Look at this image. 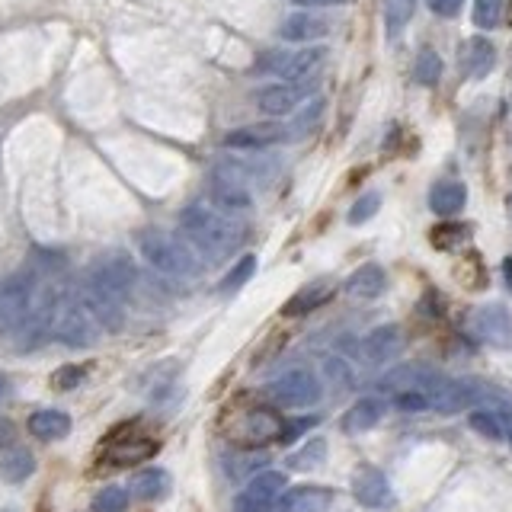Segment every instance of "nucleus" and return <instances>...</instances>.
<instances>
[{
	"label": "nucleus",
	"mask_w": 512,
	"mask_h": 512,
	"mask_svg": "<svg viewBox=\"0 0 512 512\" xmlns=\"http://www.w3.org/2000/svg\"><path fill=\"white\" fill-rule=\"evenodd\" d=\"M420 391L429 397V407L439 410V413H461L474 407L480 400V384L471 378H445L436 372H426L420 381Z\"/></svg>",
	"instance_id": "6"
},
{
	"label": "nucleus",
	"mask_w": 512,
	"mask_h": 512,
	"mask_svg": "<svg viewBox=\"0 0 512 512\" xmlns=\"http://www.w3.org/2000/svg\"><path fill=\"white\" fill-rule=\"evenodd\" d=\"M135 244H138V253L144 256V263H148L151 269H157L160 276H167V279L189 282V279H196L202 272L196 250H192L183 237H173V234L160 231V228H144V231H138Z\"/></svg>",
	"instance_id": "3"
},
{
	"label": "nucleus",
	"mask_w": 512,
	"mask_h": 512,
	"mask_svg": "<svg viewBox=\"0 0 512 512\" xmlns=\"http://www.w3.org/2000/svg\"><path fill=\"white\" fill-rule=\"evenodd\" d=\"M7 442H13V423L0 416V448H7Z\"/></svg>",
	"instance_id": "42"
},
{
	"label": "nucleus",
	"mask_w": 512,
	"mask_h": 512,
	"mask_svg": "<svg viewBox=\"0 0 512 512\" xmlns=\"http://www.w3.org/2000/svg\"><path fill=\"white\" fill-rule=\"evenodd\" d=\"M208 199H212V205L218 208V212H224V215L247 212V208L253 205L250 186H247V180L234 167H224V170L212 173V180H208Z\"/></svg>",
	"instance_id": "13"
},
{
	"label": "nucleus",
	"mask_w": 512,
	"mask_h": 512,
	"mask_svg": "<svg viewBox=\"0 0 512 512\" xmlns=\"http://www.w3.org/2000/svg\"><path fill=\"white\" fill-rule=\"evenodd\" d=\"M468 426L477 432V436H484L487 442H503V423H500V416H493L487 410H474L468 416Z\"/></svg>",
	"instance_id": "34"
},
{
	"label": "nucleus",
	"mask_w": 512,
	"mask_h": 512,
	"mask_svg": "<svg viewBox=\"0 0 512 512\" xmlns=\"http://www.w3.org/2000/svg\"><path fill=\"white\" fill-rule=\"evenodd\" d=\"M330 295H333V285L330 282H311V285L298 288V292L285 301L282 314L285 317H304V314H311L317 308H324V304L330 301Z\"/></svg>",
	"instance_id": "24"
},
{
	"label": "nucleus",
	"mask_w": 512,
	"mask_h": 512,
	"mask_svg": "<svg viewBox=\"0 0 512 512\" xmlns=\"http://www.w3.org/2000/svg\"><path fill=\"white\" fill-rule=\"evenodd\" d=\"M10 391V381H7V375H0V397H4Z\"/></svg>",
	"instance_id": "44"
},
{
	"label": "nucleus",
	"mask_w": 512,
	"mask_h": 512,
	"mask_svg": "<svg viewBox=\"0 0 512 512\" xmlns=\"http://www.w3.org/2000/svg\"><path fill=\"white\" fill-rule=\"evenodd\" d=\"M503 269H506V279H509V288H512V260H506Z\"/></svg>",
	"instance_id": "45"
},
{
	"label": "nucleus",
	"mask_w": 512,
	"mask_h": 512,
	"mask_svg": "<svg viewBox=\"0 0 512 512\" xmlns=\"http://www.w3.org/2000/svg\"><path fill=\"white\" fill-rule=\"evenodd\" d=\"M55 340L64 346H90L100 336L96 317L84 308V301H64L55 314Z\"/></svg>",
	"instance_id": "10"
},
{
	"label": "nucleus",
	"mask_w": 512,
	"mask_h": 512,
	"mask_svg": "<svg viewBox=\"0 0 512 512\" xmlns=\"http://www.w3.org/2000/svg\"><path fill=\"white\" fill-rule=\"evenodd\" d=\"M170 493V474L164 468H144L132 477V496L135 500H160V496Z\"/></svg>",
	"instance_id": "26"
},
{
	"label": "nucleus",
	"mask_w": 512,
	"mask_h": 512,
	"mask_svg": "<svg viewBox=\"0 0 512 512\" xmlns=\"http://www.w3.org/2000/svg\"><path fill=\"white\" fill-rule=\"evenodd\" d=\"M384 413H388V404H384V397H359L356 404H352L343 413V432H352V436H359V432L375 429L384 420Z\"/></svg>",
	"instance_id": "20"
},
{
	"label": "nucleus",
	"mask_w": 512,
	"mask_h": 512,
	"mask_svg": "<svg viewBox=\"0 0 512 512\" xmlns=\"http://www.w3.org/2000/svg\"><path fill=\"white\" fill-rule=\"evenodd\" d=\"M36 292H39V276L32 266L16 269L13 276L0 282V333L16 336L23 330Z\"/></svg>",
	"instance_id": "4"
},
{
	"label": "nucleus",
	"mask_w": 512,
	"mask_h": 512,
	"mask_svg": "<svg viewBox=\"0 0 512 512\" xmlns=\"http://www.w3.org/2000/svg\"><path fill=\"white\" fill-rule=\"evenodd\" d=\"M471 237V228L468 224H461V221H442L432 228V247L436 250H452L458 244H464V240Z\"/></svg>",
	"instance_id": "30"
},
{
	"label": "nucleus",
	"mask_w": 512,
	"mask_h": 512,
	"mask_svg": "<svg viewBox=\"0 0 512 512\" xmlns=\"http://www.w3.org/2000/svg\"><path fill=\"white\" fill-rule=\"evenodd\" d=\"M394 407L400 413H423V410H429V397L420 388H416V391H397L394 394Z\"/></svg>",
	"instance_id": "37"
},
{
	"label": "nucleus",
	"mask_w": 512,
	"mask_h": 512,
	"mask_svg": "<svg viewBox=\"0 0 512 512\" xmlns=\"http://www.w3.org/2000/svg\"><path fill=\"white\" fill-rule=\"evenodd\" d=\"M493 64H496V48L490 39L484 36H474L461 45V68L468 77H487L493 71Z\"/></svg>",
	"instance_id": "23"
},
{
	"label": "nucleus",
	"mask_w": 512,
	"mask_h": 512,
	"mask_svg": "<svg viewBox=\"0 0 512 512\" xmlns=\"http://www.w3.org/2000/svg\"><path fill=\"white\" fill-rule=\"evenodd\" d=\"M228 436L240 448H260L282 436V420L272 407H250L228 426Z\"/></svg>",
	"instance_id": "8"
},
{
	"label": "nucleus",
	"mask_w": 512,
	"mask_h": 512,
	"mask_svg": "<svg viewBox=\"0 0 512 512\" xmlns=\"http://www.w3.org/2000/svg\"><path fill=\"white\" fill-rule=\"evenodd\" d=\"M253 272H256V256H253V253L240 256V260L231 266L228 276H224V279L218 282V292H221V295H231V292H237V288H244V285L253 279Z\"/></svg>",
	"instance_id": "29"
},
{
	"label": "nucleus",
	"mask_w": 512,
	"mask_h": 512,
	"mask_svg": "<svg viewBox=\"0 0 512 512\" xmlns=\"http://www.w3.org/2000/svg\"><path fill=\"white\" fill-rule=\"evenodd\" d=\"M327 32H330L327 20H320V16L304 13V10L288 13L282 20V26H279V36L285 42H292V45H314V42L324 39Z\"/></svg>",
	"instance_id": "18"
},
{
	"label": "nucleus",
	"mask_w": 512,
	"mask_h": 512,
	"mask_svg": "<svg viewBox=\"0 0 512 512\" xmlns=\"http://www.w3.org/2000/svg\"><path fill=\"white\" fill-rule=\"evenodd\" d=\"M32 471H36V458L26 448H10L7 455H0V477L7 484H23Z\"/></svg>",
	"instance_id": "27"
},
{
	"label": "nucleus",
	"mask_w": 512,
	"mask_h": 512,
	"mask_svg": "<svg viewBox=\"0 0 512 512\" xmlns=\"http://www.w3.org/2000/svg\"><path fill=\"white\" fill-rule=\"evenodd\" d=\"M333 500H336V493L330 487L301 484V487H292L279 496L276 512H330Z\"/></svg>",
	"instance_id": "16"
},
{
	"label": "nucleus",
	"mask_w": 512,
	"mask_h": 512,
	"mask_svg": "<svg viewBox=\"0 0 512 512\" xmlns=\"http://www.w3.org/2000/svg\"><path fill=\"white\" fill-rule=\"evenodd\" d=\"M352 496H356V503L365 509H391L394 503L391 480L384 477V471L375 468V464H362L356 471V477H352Z\"/></svg>",
	"instance_id": "14"
},
{
	"label": "nucleus",
	"mask_w": 512,
	"mask_h": 512,
	"mask_svg": "<svg viewBox=\"0 0 512 512\" xmlns=\"http://www.w3.org/2000/svg\"><path fill=\"white\" fill-rule=\"evenodd\" d=\"M288 487V477L282 471H260L253 474V480L237 493L234 512H272L279 503V496Z\"/></svg>",
	"instance_id": "12"
},
{
	"label": "nucleus",
	"mask_w": 512,
	"mask_h": 512,
	"mask_svg": "<svg viewBox=\"0 0 512 512\" xmlns=\"http://www.w3.org/2000/svg\"><path fill=\"white\" fill-rule=\"evenodd\" d=\"M180 234L186 244L202 253L205 260H228V256L237 250L240 244V228L237 224L218 212V208H208V205H186L180 212Z\"/></svg>",
	"instance_id": "2"
},
{
	"label": "nucleus",
	"mask_w": 512,
	"mask_h": 512,
	"mask_svg": "<svg viewBox=\"0 0 512 512\" xmlns=\"http://www.w3.org/2000/svg\"><path fill=\"white\" fill-rule=\"evenodd\" d=\"M157 452V442L154 439H141V436H132V439H112L109 452L103 455L106 464L112 468H132V464H141L148 461L151 455Z\"/></svg>",
	"instance_id": "21"
},
{
	"label": "nucleus",
	"mask_w": 512,
	"mask_h": 512,
	"mask_svg": "<svg viewBox=\"0 0 512 512\" xmlns=\"http://www.w3.org/2000/svg\"><path fill=\"white\" fill-rule=\"evenodd\" d=\"M384 288H388V272L378 263H362L352 276L343 282V292L356 301H372V298H381Z\"/></svg>",
	"instance_id": "19"
},
{
	"label": "nucleus",
	"mask_w": 512,
	"mask_h": 512,
	"mask_svg": "<svg viewBox=\"0 0 512 512\" xmlns=\"http://www.w3.org/2000/svg\"><path fill=\"white\" fill-rule=\"evenodd\" d=\"M413 13H416V0H384V26H388L391 39L410 23Z\"/></svg>",
	"instance_id": "32"
},
{
	"label": "nucleus",
	"mask_w": 512,
	"mask_h": 512,
	"mask_svg": "<svg viewBox=\"0 0 512 512\" xmlns=\"http://www.w3.org/2000/svg\"><path fill=\"white\" fill-rule=\"evenodd\" d=\"M292 138V128L279 125V122H256V125H244L234 128V132L224 135V144L234 151H266L272 144H282Z\"/></svg>",
	"instance_id": "15"
},
{
	"label": "nucleus",
	"mask_w": 512,
	"mask_h": 512,
	"mask_svg": "<svg viewBox=\"0 0 512 512\" xmlns=\"http://www.w3.org/2000/svg\"><path fill=\"white\" fill-rule=\"evenodd\" d=\"M314 84L311 80H295V84H266L256 90V109L263 112V116H272V119H282V116H292V112H298L304 103L314 96Z\"/></svg>",
	"instance_id": "9"
},
{
	"label": "nucleus",
	"mask_w": 512,
	"mask_h": 512,
	"mask_svg": "<svg viewBox=\"0 0 512 512\" xmlns=\"http://www.w3.org/2000/svg\"><path fill=\"white\" fill-rule=\"evenodd\" d=\"M442 77V58L432 52V48H423L420 58L413 64V80L420 87H436Z\"/></svg>",
	"instance_id": "31"
},
{
	"label": "nucleus",
	"mask_w": 512,
	"mask_h": 512,
	"mask_svg": "<svg viewBox=\"0 0 512 512\" xmlns=\"http://www.w3.org/2000/svg\"><path fill=\"white\" fill-rule=\"evenodd\" d=\"M362 359L372 362V365H384L400 356V349H404V333H400L397 324H381L375 327L372 333L362 340Z\"/></svg>",
	"instance_id": "17"
},
{
	"label": "nucleus",
	"mask_w": 512,
	"mask_h": 512,
	"mask_svg": "<svg viewBox=\"0 0 512 512\" xmlns=\"http://www.w3.org/2000/svg\"><path fill=\"white\" fill-rule=\"evenodd\" d=\"M266 397L272 407L304 410V407H314L320 400V381L308 368H292V372H285L276 381L266 384Z\"/></svg>",
	"instance_id": "7"
},
{
	"label": "nucleus",
	"mask_w": 512,
	"mask_h": 512,
	"mask_svg": "<svg viewBox=\"0 0 512 512\" xmlns=\"http://www.w3.org/2000/svg\"><path fill=\"white\" fill-rule=\"evenodd\" d=\"M503 16V0H474V23L480 29H493Z\"/></svg>",
	"instance_id": "36"
},
{
	"label": "nucleus",
	"mask_w": 512,
	"mask_h": 512,
	"mask_svg": "<svg viewBox=\"0 0 512 512\" xmlns=\"http://www.w3.org/2000/svg\"><path fill=\"white\" fill-rule=\"evenodd\" d=\"M464 205H468V189L458 180H442L429 189V208L439 218H455L458 212H464Z\"/></svg>",
	"instance_id": "22"
},
{
	"label": "nucleus",
	"mask_w": 512,
	"mask_h": 512,
	"mask_svg": "<svg viewBox=\"0 0 512 512\" xmlns=\"http://www.w3.org/2000/svg\"><path fill=\"white\" fill-rule=\"evenodd\" d=\"M311 426H317V416H298V420H288V423H282V436H279V442L292 445V442H298L301 436H308Z\"/></svg>",
	"instance_id": "38"
},
{
	"label": "nucleus",
	"mask_w": 512,
	"mask_h": 512,
	"mask_svg": "<svg viewBox=\"0 0 512 512\" xmlns=\"http://www.w3.org/2000/svg\"><path fill=\"white\" fill-rule=\"evenodd\" d=\"M84 375H87L84 365H61L58 372H55V388L71 391V388H77L80 381H84Z\"/></svg>",
	"instance_id": "39"
},
{
	"label": "nucleus",
	"mask_w": 512,
	"mask_h": 512,
	"mask_svg": "<svg viewBox=\"0 0 512 512\" xmlns=\"http://www.w3.org/2000/svg\"><path fill=\"white\" fill-rule=\"evenodd\" d=\"M500 423H503V436H506V442L512 445V410H503Z\"/></svg>",
	"instance_id": "43"
},
{
	"label": "nucleus",
	"mask_w": 512,
	"mask_h": 512,
	"mask_svg": "<svg viewBox=\"0 0 512 512\" xmlns=\"http://www.w3.org/2000/svg\"><path fill=\"white\" fill-rule=\"evenodd\" d=\"M324 64V48L320 45H295V48H276V52H266L256 61V71L272 74L279 80H311V74Z\"/></svg>",
	"instance_id": "5"
},
{
	"label": "nucleus",
	"mask_w": 512,
	"mask_h": 512,
	"mask_svg": "<svg viewBox=\"0 0 512 512\" xmlns=\"http://www.w3.org/2000/svg\"><path fill=\"white\" fill-rule=\"evenodd\" d=\"M461 7H464V0H429V10L436 16H458Z\"/></svg>",
	"instance_id": "40"
},
{
	"label": "nucleus",
	"mask_w": 512,
	"mask_h": 512,
	"mask_svg": "<svg viewBox=\"0 0 512 512\" xmlns=\"http://www.w3.org/2000/svg\"><path fill=\"white\" fill-rule=\"evenodd\" d=\"M90 509L93 512H128V490L109 484V487H103L100 493L93 496Z\"/></svg>",
	"instance_id": "33"
},
{
	"label": "nucleus",
	"mask_w": 512,
	"mask_h": 512,
	"mask_svg": "<svg viewBox=\"0 0 512 512\" xmlns=\"http://www.w3.org/2000/svg\"><path fill=\"white\" fill-rule=\"evenodd\" d=\"M298 7H340V4H349V0H292Z\"/></svg>",
	"instance_id": "41"
},
{
	"label": "nucleus",
	"mask_w": 512,
	"mask_h": 512,
	"mask_svg": "<svg viewBox=\"0 0 512 512\" xmlns=\"http://www.w3.org/2000/svg\"><path fill=\"white\" fill-rule=\"evenodd\" d=\"M378 208H381V196H378V192H365V196H359L356 202H352V208H349V224H365L368 218H375Z\"/></svg>",
	"instance_id": "35"
},
{
	"label": "nucleus",
	"mask_w": 512,
	"mask_h": 512,
	"mask_svg": "<svg viewBox=\"0 0 512 512\" xmlns=\"http://www.w3.org/2000/svg\"><path fill=\"white\" fill-rule=\"evenodd\" d=\"M468 327L477 343L490 349H512V314L506 304H480L471 311Z\"/></svg>",
	"instance_id": "11"
},
{
	"label": "nucleus",
	"mask_w": 512,
	"mask_h": 512,
	"mask_svg": "<svg viewBox=\"0 0 512 512\" xmlns=\"http://www.w3.org/2000/svg\"><path fill=\"white\" fill-rule=\"evenodd\" d=\"M324 458H327V442L311 439V442H304L295 455H288V468L292 471H314Z\"/></svg>",
	"instance_id": "28"
},
{
	"label": "nucleus",
	"mask_w": 512,
	"mask_h": 512,
	"mask_svg": "<svg viewBox=\"0 0 512 512\" xmlns=\"http://www.w3.org/2000/svg\"><path fill=\"white\" fill-rule=\"evenodd\" d=\"M138 272L125 253H103L87 266L80 301L106 330H122L128 317V298L135 292Z\"/></svg>",
	"instance_id": "1"
},
{
	"label": "nucleus",
	"mask_w": 512,
	"mask_h": 512,
	"mask_svg": "<svg viewBox=\"0 0 512 512\" xmlns=\"http://www.w3.org/2000/svg\"><path fill=\"white\" fill-rule=\"evenodd\" d=\"M29 432L42 442H58L71 432V416L64 410H39L29 416Z\"/></svg>",
	"instance_id": "25"
}]
</instances>
